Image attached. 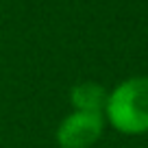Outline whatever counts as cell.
<instances>
[{
  "label": "cell",
  "mask_w": 148,
  "mask_h": 148,
  "mask_svg": "<svg viewBox=\"0 0 148 148\" xmlns=\"http://www.w3.org/2000/svg\"><path fill=\"white\" fill-rule=\"evenodd\" d=\"M105 122L122 135L148 133V76H131L107 96Z\"/></svg>",
  "instance_id": "cell-1"
},
{
  "label": "cell",
  "mask_w": 148,
  "mask_h": 148,
  "mask_svg": "<svg viewBox=\"0 0 148 148\" xmlns=\"http://www.w3.org/2000/svg\"><path fill=\"white\" fill-rule=\"evenodd\" d=\"M105 116L89 111H72L59 122L55 139L59 148H92L105 133Z\"/></svg>",
  "instance_id": "cell-2"
},
{
  "label": "cell",
  "mask_w": 148,
  "mask_h": 148,
  "mask_svg": "<svg viewBox=\"0 0 148 148\" xmlns=\"http://www.w3.org/2000/svg\"><path fill=\"white\" fill-rule=\"evenodd\" d=\"M107 92L96 81H81L70 89V102L72 111H89V113H102L107 105Z\"/></svg>",
  "instance_id": "cell-3"
},
{
  "label": "cell",
  "mask_w": 148,
  "mask_h": 148,
  "mask_svg": "<svg viewBox=\"0 0 148 148\" xmlns=\"http://www.w3.org/2000/svg\"><path fill=\"white\" fill-rule=\"evenodd\" d=\"M146 148H148V146H146Z\"/></svg>",
  "instance_id": "cell-4"
}]
</instances>
